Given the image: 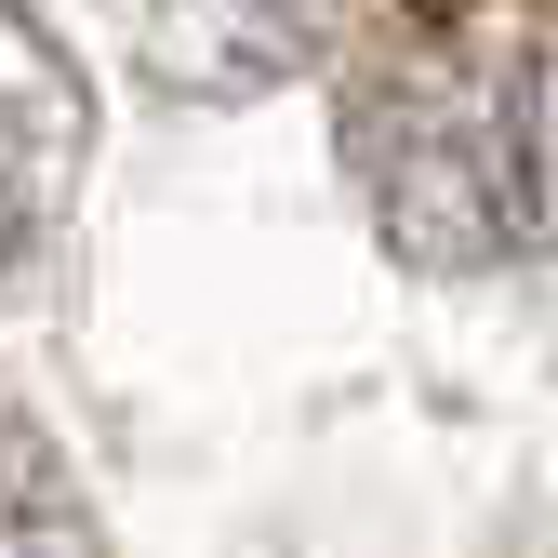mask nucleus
Returning <instances> with one entry per match:
<instances>
[{
  "mask_svg": "<svg viewBox=\"0 0 558 558\" xmlns=\"http://www.w3.org/2000/svg\"><path fill=\"white\" fill-rule=\"evenodd\" d=\"M81 160H94V81L27 0H0V279H14L53 214L81 199Z\"/></svg>",
  "mask_w": 558,
  "mask_h": 558,
  "instance_id": "2",
  "label": "nucleus"
},
{
  "mask_svg": "<svg viewBox=\"0 0 558 558\" xmlns=\"http://www.w3.org/2000/svg\"><path fill=\"white\" fill-rule=\"evenodd\" d=\"M545 81H558V0H386L360 27L332 147L399 266L478 279L545 240L558 214Z\"/></svg>",
  "mask_w": 558,
  "mask_h": 558,
  "instance_id": "1",
  "label": "nucleus"
},
{
  "mask_svg": "<svg viewBox=\"0 0 558 558\" xmlns=\"http://www.w3.org/2000/svg\"><path fill=\"white\" fill-rule=\"evenodd\" d=\"M0 558H107L81 465H66L14 399H0Z\"/></svg>",
  "mask_w": 558,
  "mask_h": 558,
  "instance_id": "4",
  "label": "nucleus"
},
{
  "mask_svg": "<svg viewBox=\"0 0 558 558\" xmlns=\"http://www.w3.org/2000/svg\"><path fill=\"white\" fill-rule=\"evenodd\" d=\"M345 14H360V0H133V53H147L173 94L227 107V94H266V81H293V66H319L345 40Z\"/></svg>",
  "mask_w": 558,
  "mask_h": 558,
  "instance_id": "3",
  "label": "nucleus"
}]
</instances>
